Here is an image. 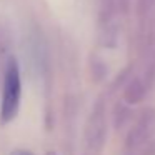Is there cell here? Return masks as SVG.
Here are the masks:
<instances>
[{
  "instance_id": "cell-1",
  "label": "cell",
  "mask_w": 155,
  "mask_h": 155,
  "mask_svg": "<svg viewBox=\"0 0 155 155\" xmlns=\"http://www.w3.org/2000/svg\"><path fill=\"white\" fill-rule=\"evenodd\" d=\"M20 94H22V82H20V70L15 58H10L5 68L4 77V94H2V107H0V118L4 124L10 122L17 115L18 105H20Z\"/></svg>"
},
{
  "instance_id": "cell-2",
  "label": "cell",
  "mask_w": 155,
  "mask_h": 155,
  "mask_svg": "<svg viewBox=\"0 0 155 155\" xmlns=\"http://www.w3.org/2000/svg\"><path fill=\"white\" fill-rule=\"evenodd\" d=\"M14 155H32L30 152H15Z\"/></svg>"
},
{
  "instance_id": "cell-3",
  "label": "cell",
  "mask_w": 155,
  "mask_h": 155,
  "mask_svg": "<svg viewBox=\"0 0 155 155\" xmlns=\"http://www.w3.org/2000/svg\"><path fill=\"white\" fill-rule=\"evenodd\" d=\"M48 155H55V153H48Z\"/></svg>"
}]
</instances>
